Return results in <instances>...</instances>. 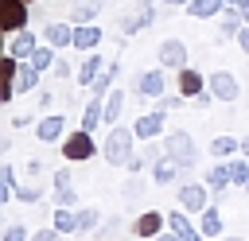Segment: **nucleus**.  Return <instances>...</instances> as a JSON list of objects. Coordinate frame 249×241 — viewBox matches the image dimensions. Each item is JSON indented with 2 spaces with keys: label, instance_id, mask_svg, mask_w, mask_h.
I'll return each instance as SVG.
<instances>
[{
  "label": "nucleus",
  "instance_id": "6ab92c4d",
  "mask_svg": "<svg viewBox=\"0 0 249 241\" xmlns=\"http://www.w3.org/2000/svg\"><path fill=\"white\" fill-rule=\"evenodd\" d=\"M97 12H101V0H82V4L70 12V23H74V27H86V23H93Z\"/></svg>",
  "mask_w": 249,
  "mask_h": 241
},
{
  "label": "nucleus",
  "instance_id": "ddd939ff",
  "mask_svg": "<svg viewBox=\"0 0 249 241\" xmlns=\"http://www.w3.org/2000/svg\"><path fill=\"white\" fill-rule=\"evenodd\" d=\"M101 74H105V58H101L97 51H89L86 62H82V70H78V86H93Z\"/></svg>",
  "mask_w": 249,
  "mask_h": 241
},
{
  "label": "nucleus",
  "instance_id": "7ed1b4c3",
  "mask_svg": "<svg viewBox=\"0 0 249 241\" xmlns=\"http://www.w3.org/2000/svg\"><path fill=\"white\" fill-rule=\"evenodd\" d=\"M27 19H31L27 0H0V27H4L8 35L23 31V27H27Z\"/></svg>",
  "mask_w": 249,
  "mask_h": 241
},
{
  "label": "nucleus",
  "instance_id": "72a5a7b5",
  "mask_svg": "<svg viewBox=\"0 0 249 241\" xmlns=\"http://www.w3.org/2000/svg\"><path fill=\"white\" fill-rule=\"evenodd\" d=\"M54 202H58V206H66V210H74V206H78V190H74V187H58Z\"/></svg>",
  "mask_w": 249,
  "mask_h": 241
},
{
  "label": "nucleus",
  "instance_id": "864d4df0",
  "mask_svg": "<svg viewBox=\"0 0 249 241\" xmlns=\"http://www.w3.org/2000/svg\"><path fill=\"white\" fill-rule=\"evenodd\" d=\"M78 4H82V0H78Z\"/></svg>",
  "mask_w": 249,
  "mask_h": 241
},
{
  "label": "nucleus",
  "instance_id": "412c9836",
  "mask_svg": "<svg viewBox=\"0 0 249 241\" xmlns=\"http://www.w3.org/2000/svg\"><path fill=\"white\" fill-rule=\"evenodd\" d=\"M179 89H183V97H198L202 93V74L191 70V66H183L179 70Z\"/></svg>",
  "mask_w": 249,
  "mask_h": 241
},
{
  "label": "nucleus",
  "instance_id": "473e14b6",
  "mask_svg": "<svg viewBox=\"0 0 249 241\" xmlns=\"http://www.w3.org/2000/svg\"><path fill=\"white\" fill-rule=\"evenodd\" d=\"M16 198L31 206V202H39V198H43V187H35V183H27V187H19V190H16Z\"/></svg>",
  "mask_w": 249,
  "mask_h": 241
},
{
  "label": "nucleus",
  "instance_id": "f8f14e48",
  "mask_svg": "<svg viewBox=\"0 0 249 241\" xmlns=\"http://www.w3.org/2000/svg\"><path fill=\"white\" fill-rule=\"evenodd\" d=\"M167 225L183 237V241H202V229L198 225H191V214L187 210H175V214H167Z\"/></svg>",
  "mask_w": 249,
  "mask_h": 241
},
{
  "label": "nucleus",
  "instance_id": "f257e3e1",
  "mask_svg": "<svg viewBox=\"0 0 249 241\" xmlns=\"http://www.w3.org/2000/svg\"><path fill=\"white\" fill-rule=\"evenodd\" d=\"M132 140H136V128H124V124H113V132L105 136V159L113 167H124L132 159Z\"/></svg>",
  "mask_w": 249,
  "mask_h": 241
},
{
  "label": "nucleus",
  "instance_id": "4468645a",
  "mask_svg": "<svg viewBox=\"0 0 249 241\" xmlns=\"http://www.w3.org/2000/svg\"><path fill=\"white\" fill-rule=\"evenodd\" d=\"M43 39H47L51 47H58V51H62V47H74V27H70V23H47V27H43Z\"/></svg>",
  "mask_w": 249,
  "mask_h": 241
},
{
  "label": "nucleus",
  "instance_id": "f03ea898",
  "mask_svg": "<svg viewBox=\"0 0 249 241\" xmlns=\"http://www.w3.org/2000/svg\"><path fill=\"white\" fill-rule=\"evenodd\" d=\"M163 152H167V159H175L179 167H195V163H198V148H195V136H191L187 128L163 136Z\"/></svg>",
  "mask_w": 249,
  "mask_h": 241
},
{
  "label": "nucleus",
  "instance_id": "b1692460",
  "mask_svg": "<svg viewBox=\"0 0 249 241\" xmlns=\"http://www.w3.org/2000/svg\"><path fill=\"white\" fill-rule=\"evenodd\" d=\"M230 183H233V179H230V163H218V167H210V171H206V187H210V190H218V194H222Z\"/></svg>",
  "mask_w": 249,
  "mask_h": 241
},
{
  "label": "nucleus",
  "instance_id": "dca6fc26",
  "mask_svg": "<svg viewBox=\"0 0 249 241\" xmlns=\"http://www.w3.org/2000/svg\"><path fill=\"white\" fill-rule=\"evenodd\" d=\"M136 89H140L144 97H156V101H160V97H163V74H160V70H144V74L136 78Z\"/></svg>",
  "mask_w": 249,
  "mask_h": 241
},
{
  "label": "nucleus",
  "instance_id": "c756f323",
  "mask_svg": "<svg viewBox=\"0 0 249 241\" xmlns=\"http://www.w3.org/2000/svg\"><path fill=\"white\" fill-rule=\"evenodd\" d=\"M198 229H202V237H218V233H222V214H218V210H206Z\"/></svg>",
  "mask_w": 249,
  "mask_h": 241
},
{
  "label": "nucleus",
  "instance_id": "aec40b11",
  "mask_svg": "<svg viewBox=\"0 0 249 241\" xmlns=\"http://www.w3.org/2000/svg\"><path fill=\"white\" fill-rule=\"evenodd\" d=\"M39 74H43V70H35V66L23 58V66H19V74H16V93H31V89L39 86Z\"/></svg>",
  "mask_w": 249,
  "mask_h": 241
},
{
  "label": "nucleus",
  "instance_id": "cd10ccee",
  "mask_svg": "<svg viewBox=\"0 0 249 241\" xmlns=\"http://www.w3.org/2000/svg\"><path fill=\"white\" fill-rule=\"evenodd\" d=\"M101 120H105V105H101V101H89L86 113H82V128H86V132H97Z\"/></svg>",
  "mask_w": 249,
  "mask_h": 241
},
{
  "label": "nucleus",
  "instance_id": "09e8293b",
  "mask_svg": "<svg viewBox=\"0 0 249 241\" xmlns=\"http://www.w3.org/2000/svg\"><path fill=\"white\" fill-rule=\"evenodd\" d=\"M226 4H233V8H241V4H245V0H226Z\"/></svg>",
  "mask_w": 249,
  "mask_h": 241
},
{
  "label": "nucleus",
  "instance_id": "c03bdc74",
  "mask_svg": "<svg viewBox=\"0 0 249 241\" xmlns=\"http://www.w3.org/2000/svg\"><path fill=\"white\" fill-rule=\"evenodd\" d=\"M51 105H54V93L43 89V93H39V109H51Z\"/></svg>",
  "mask_w": 249,
  "mask_h": 241
},
{
  "label": "nucleus",
  "instance_id": "de8ad7c7",
  "mask_svg": "<svg viewBox=\"0 0 249 241\" xmlns=\"http://www.w3.org/2000/svg\"><path fill=\"white\" fill-rule=\"evenodd\" d=\"M241 152H245V155H249V136H241Z\"/></svg>",
  "mask_w": 249,
  "mask_h": 241
},
{
  "label": "nucleus",
  "instance_id": "8fccbe9b",
  "mask_svg": "<svg viewBox=\"0 0 249 241\" xmlns=\"http://www.w3.org/2000/svg\"><path fill=\"white\" fill-rule=\"evenodd\" d=\"M163 4H191V0H163Z\"/></svg>",
  "mask_w": 249,
  "mask_h": 241
},
{
  "label": "nucleus",
  "instance_id": "4c0bfd02",
  "mask_svg": "<svg viewBox=\"0 0 249 241\" xmlns=\"http://www.w3.org/2000/svg\"><path fill=\"white\" fill-rule=\"evenodd\" d=\"M144 163H148L144 155H132V159L124 163V171H128V175H140V171H144Z\"/></svg>",
  "mask_w": 249,
  "mask_h": 241
},
{
  "label": "nucleus",
  "instance_id": "79ce46f5",
  "mask_svg": "<svg viewBox=\"0 0 249 241\" xmlns=\"http://www.w3.org/2000/svg\"><path fill=\"white\" fill-rule=\"evenodd\" d=\"M140 190H144L140 183H128V190H124V202H136V198H140Z\"/></svg>",
  "mask_w": 249,
  "mask_h": 241
},
{
  "label": "nucleus",
  "instance_id": "5fc2aeb1",
  "mask_svg": "<svg viewBox=\"0 0 249 241\" xmlns=\"http://www.w3.org/2000/svg\"><path fill=\"white\" fill-rule=\"evenodd\" d=\"M27 4H31V0H27Z\"/></svg>",
  "mask_w": 249,
  "mask_h": 241
},
{
  "label": "nucleus",
  "instance_id": "58836bf2",
  "mask_svg": "<svg viewBox=\"0 0 249 241\" xmlns=\"http://www.w3.org/2000/svg\"><path fill=\"white\" fill-rule=\"evenodd\" d=\"M51 74H54V78H66V74H70V62H66V58H54Z\"/></svg>",
  "mask_w": 249,
  "mask_h": 241
},
{
  "label": "nucleus",
  "instance_id": "a211bd4d",
  "mask_svg": "<svg viewBox=\"0 0 249 241\" xmlns=\"http://www.w3.org/2000/svg\"><path fill=\"white\" fill-rule=\"evenodd\" d=\"M121 113H124V89H121V86H113V89L105 93V120H109V124H117V120H121Z\"/></svg>",
  "mask_w": 249,
  "mask_h": 241
},
{
  "label": "nucleus",
  "instance_id": "37998d69",
  "mask_svg": "<svg viewBox=\"0 0 249 241\" xmlns=\"http://www.w3.org/2000/svg\"><path fill=\"white\" fill-rule=\"evenodd\" d=\"M237 47H241V51H245V54H249V23H245V27H241V31H237Z\"/></svg>",
  "mask_w": 249,
  "mask_h": 241
},
{
  "label": "nucleus",
  "instance_id": "f704fd0d",
  "mask_svg": "<svg viewBox=\"0 0 249 241\" xmlns=\"http://www.w3.org/2000/svg\"><path fill=\"white\" fill-rule=\"evenodd\" d=\"M4 241H27V225H19V222H12V225L4 229Z\"/></svg>",
  "mask_w": 249,
  "mask_h": 241
},
{
  "label": "nucleus",
  "instance_id": "c85d7f7f",
  "mask_svg": "<svg viewBox=\"0 0 249 241\" xmlns=\"http://www.w3.org/2000/svg\"><path fill=\"white\" fill-rule=\"evenodd\" d=\"M237 148H241V140H233V136H214L210 140V152L214 155H233Z\"/></svg>",
  "mask_w": 249,
  "mask_h": 241
},
{
  "label": "nucleus",
  "instance_id": "c9c22d12",
  "mask_svg": "<svg viewBox=\"0 0 249 241\" xmlns=\"http://www.w3.org/2000/svg\"><path fill=\"white\" fill-rule=\"evenodd\" d=\"M23 175H27V183H35V179L43 175V159H27V163H23Z\"/></svg>",
  "mask_w": 249,
  "mask_h": 241
},
{
  "label": "nucleus",
  "instance_id": "0eeeda50",
  "mask_svg": "<svg viewBox=\"0 0 249 241\" xmlns=\"http://www.w3.org/2000/svg\"><path fill=\"white\" fill-rule=\"evenodd\" d=\"M179 210H187V214H206L210 206H206V187H198V183H187V187H179Z\"/></svg>",
  "mask_w": 249,
  "mask_h": 241
},
{
  "label": "nucleus",
  "instance_id": "ea45409f",
  "mask_svg": "<svg viewBox=\"0 0 249 241\" xmlns=\"http://www.w3.org/2000/svg\"><path fill=\"white\" fill-rule=\"evenodd\" d=\"M58 187H70V167H58V171H54V190H58Z\"/></svg>",
  "mask_w": 249,
  "mask_h": 241
},
{
  "label": "nucleus",
  "instance_id": "6e6552de",
  "mask_svg": "<svg viewBox=\"0 0 249 241\" xmlns=\"http://www.w3.org/2000/svg\"><path fill=\"white\" fill-rule=\"evenodd\" d=\"M62 132H66V117H62V113H51V117H43V120L35 124V140H39V144H54Z\"/></svg>",
  "mask_w": 249,
  "mask_h": 241
},
{
  "label": "nucleus",
  "instance_id": "e433bc0d",
  "mask_svg": "<svg viewBox=\"0 0 249 241\" xmlns=\"http://www.w3.org/2000/svg\"><path fill=\"white\" fill-rule=\"evenodd\" d=\"M31 241H62V237H58V229L51 225V229H35V233H31Z\"/></svg>",
  "mask_w": 249,
  "mask_h": 241
},
{
  "label": "nucleus",
  "instance_id": "1a4fd4ad",
  "mask_svg": "<svg viewBox=\"0 0 249 241\" xmlns=\"http://www.w3.org/2000/svg\"><path fill=\"white\" fill-rule=\"evenodd\" d=\"M163 225H167V218H163L160 210H144V214L132 222V233H136V237H160Z\"/></svg>",
  "mask_w": 249,
  "mask_h": 241
},
{
  "label": "nucleus",
  "instance_id": "7c9ffc66",
  "mask_svg": "<svg viewBox=\"0 0 249 241\" xmlns=\"http://www.w3.org/2000/svg\"><path fill=\"white\" fill-rule=\"evenodd\" d=\"M97 222H101V214H97V210H89V206H82V210H78V233L97 229Z\"/></svg>",
  "mask_w": 249,
  "mask_h": 241
},
{
  "label": "nucleus",
  "instance_id": "393cba45",
  "mask_svg": "<svg viewBox=\"0 0 249 241\" xmlns=\"http://www.w3.org/2000/svg\"><path fill=\"white\" fill-rule=\"evenodd\" d=\"M51 225H54L58 233H78V214H74V210H66V206H58V210H54V218H51Z\"/></svg>",
  "mask_w": 249,
  "mask_h": 241
},
{
  "label": "nucleus",
  "instance_id": "bb28decb",
  "mask_svg": "<svg viewBox=\"0 0 249 241\" xmlns=\"http://www.w3.org/2000/svg\"><path fill=\"white\" fill-rule=\"evenodd\" d=\"M54 58H58V54H54V47H51V43H39V47H35V54H31L27 62H31L35 70H51V66H54Z\"/></svg>",
  "mask_w": 249,
  "mask_h": 241
},
{
  "label": "nucleus",
  "instance_id": "5701e85b",
  "mask_svg": "<svg viewBox=\"0 0 249 241\" xmlns=\"http://www.w3.org/2000/svg\"><path fill=\"white\" fill-rule=\"evenodd\" d=\"M179 171H183V167H179L175 159H167V155H163V159H160V163L152 167V179H156V183L163 187V183H175V175H179Z\"/></svg>",
  "mask_w": 249,
  "mask_h": 241
},
{
  "label": "nucleus",
  "instance_id": "9d476101",
  "mask_svg": "<svg viewBox=\"0 0 249 241\" xmlns=\"http://www.w3.org/2000/svg\"><path fill=\"white\" fill-rule=\"evenodd\" d=\"M35 47H39V39H35V31H16V35H8V54L12 58H31L35 54Z\"/></svg>",
  "mask_w": 249,
  "mask_h": 241
},
{
  "label": "nucleus",
  "instance_id": "a19ab883",
  "mask_svg": "<svg viewBox=\"0 0 249 241\" xmlns=\"http://www.w3.org/2000/svg\"><path fill=\"white\" fill-rule=\"evenodd\" d=\"M156 105H160V109H163V113H167V109H179V105H183V101H179V97H160V101H156Z\"/></svg>",
  "mask_w": 249,
  "mask_h": 241
},
{
  "label": "nucleus",
  "instance_id": "a18cd8bd",
  "mask_svg": "<svg viewBox=\"0 0 249 241\" xmlns=\"http://www.w3.org/2000/svg\"><path fill=\"white\" fill-rule=\"evenodd\" d=\"M156 241H183V237H179V233H175V229H163V233H160V237H156Z\"/></svg>",
  "mask_w": 249,
  "mask_h": 241
},
{
  "label": "nucleus",
  "instance_id": "603ef678",
  "mask_svg": "<svg viewBox=\"0 0 249 241\" xmlns=\"http://www.w3.org/2000/svg\"><path fill=\"white\" fill-rule=\"evenodd\" d=\"M245 190H249V183H245Z\"/></svg>",
  "mask_w": 249,
  "mask_h": 241
},
{
  "label": "nucleus",
  "instance_id": "2eb2a0df",
  "mask_svg": "<svg viewBox=\"0 0 249 241\" xmlns=\"http://www.w3.org/2000/svg\"><path fill=\"white\" fill-rule=\"evenodd\" d=\"M97 43H101V27L97 23H86V27H74V47L78 51H97Z\"/></svg>",
  "mask_w": 249,
  "mask_h": 241
},
{
  "label": "nucleus",
  "instance_id": "2f4dec72",
  "mask_svg": "<svg viewBox=\"0 0 249 241\" xmlns=\"http://www.w3.org/2000/svg\"><path fill=\"white\" fill-rule=\"evenodd\" d=\"M230 179H233L237 187H245V183H249V163H245V159H230Z\"/></svg>",
  "mask_w": 249,
  "mask_h": 241
},
{
  "label": "nucleus",
  "instance_id": "49530a36",
  "mask_svg": "<svg viewBox=\"0 0 249 241\" xmlns=\"http://www.w3.org/2000/svg\"><path fill=\"white\" fill-rule=\"evenodd\" d=\"M237 12H241V19H245V23H249V0H245V4H241V8H237Z\"/></svg>",
  "mask_w": 249,
  "mask_h": 241
},
{
  "label": "nucleus",
  "instance_id": "39448f33",
  "mask_svg": "<svg viewBox=\"0 0 249 241\" xmlns=\"http://www.w3.org/2000/svg\"><path fill=\"white\" fill-rule=\"evenodd\" d=\"M156 62L167 66V70H183L187 66V43L183 39H163L156 47Z\"/></svg>",
  "mask_w": 249,
  "mask_h": 241
},
{
  "label": "nucleus",
  "instance_id": "20e7f679",
  "mask_svg": "<svg viewBox=\"0 0 249 241\" xmlns=\"http://www.w3.org/2000/svg\"><path fill=\"white\" fill-rule=\"evenodd\" d=\"M206 86H210V93L218 97V101H237L241 97V86H237V78H233V70H214L210 78H206Z\"/></svg>",
  "mask_w": 249,
  "mask_h": 241
},
{
  "label": "nucleus",
  "instance_id": "f3484780",
  "mask_svg": "<svg viewBox=\"0 0 249 241\" xmlns=\"http://www.w3.org/2000/svg\"><path fill=\"white\" fill-rule=\"evenodd\" d=\"M222 12H226V0H191L187 4V16H195V19H210Z\"/></svg>",
  "mask_w": 249,
  "mask_h": 241
},
{
  "label": "nucleus",
  "instance_id": "4be33fe9",
  "mask_svg": "<svg viewBox=\"0 0 249 241\" xmlns=\"http://www.w3.org/2000/svg\"><path fill=\"white\" fill-rule=\"evenodd\" d=\"M117 74H121V62H109V66H105V74L89 86V89H93V101H101V97L113 89V78H117Z\"/></svg>",
  "mask_w": 249,
  "mask_h": 241
},
{
  "label": "nucleus",
  "instance_id": "423d86ee",
  "mask_svg": "<svg viewBox=\"0 0 249 241\" xmlns=\"http://www.w3.org/2000/svg\"><path fill=\"white\" fill-rule=\"evenodd\" d=\"M93 152H97V148H93V132H86V128H78L74 136L62 140V155L74 159V163H78V159H93Z\"/></svg>",
  "mask_w": 249,
  "mask_h": 241
},
{
  "label": "nucleus",
  "instance_id": "3c124183",
  "mask_svg": "<svg viewBox=\"0 0 249 241\" xmlns=\"http://www.w3.org/2000/svg\"><path fill=\"white\" fill-rule=\"evenodd\" d=\"M218 241H241V237H218Z\"/></svg>",
  "mask_w": 249,
  "mask_h": 241
},
{
  "label": "nucleus",
  "instance_id": "a878e982",
  "mask_svg": "<svg viewBox=\"0 0 249 241\" xmlns=\"http://www.w3.org/2000/svg\"><path fill=\"white\" fill-rule=\"evenodd\" d=\"M241 23H245V19H241V12H222V16H218V35H226V39L233 35V39H237Z\"/></svg>",
  "mask_w": 249,
  "mask_h": 241
},
{
  "label": "nucleus",
  "instance_id": "9b49d317",
  "mask_svg": "<svg viewBox=\"0 0 249 241\" xmlns=\"http://www.w3.org/2000/svg\"><path fill=\"white\" fill-rule=\"evenodd\" d=\"M136 140H156L160 132H163V109H156V113H144L136 124Z\"/></svg>",
  "mask_w": 249,
  "mask_h": 241
}]
</instances>
